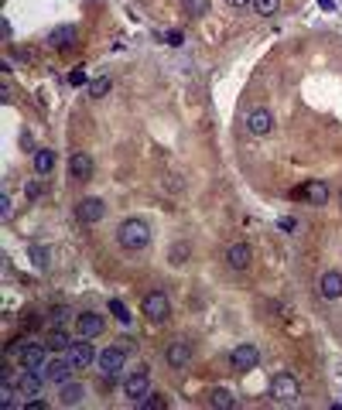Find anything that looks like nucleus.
Returning <instances> with one entry per match:
<instances>
[{
  "label": "nucleus",
  "mask_w": 342,
  "mask_h": 410,
  "mask_svg": "<svg viewBox=\"0 0 342 410\" xmlns=\"http://www.w3.org/2000/svg\"><path fill=\"white\" fill-rule=\"evenodd\" d=\"M116 239H120V246H127V250H144V246L151 243V226H147L144 219H123L120 229H116Z\"/></svg>",
  "instance_id": "nucleus-1"
},
{
  "label": "nucleus",
  "mask_w": 342,
  "mask_h": 410,
  "mask_svg": "<svg viewBox=\"0 0 342 410\" xmlns=\"http://www.w3.org/2000/svg\"><path fill=\"white\" fill-rule=\"evenodd\" d=\"M11 352H18L21 369H45V362H48V345H38V342L11 345Z\"/></svg>",
  "instance_id": "nucleus-2"
},
{
  "label": "nucleus",
  "mask_w": 342,
  "mask_h": 410,
  "mask_svg": "<svg viewBox=\"0 0 342 410\" xmlns=\"http://www.w3.org/2000/svg\"><path fill=\"white\" fill-rule=\"evenodd\" d=\"M270 396H274L277 403H294V400L301 396V383H298L291 372H277V376L270 379Z\"/></svg>",
  "instance_id": "nucleus-3"
},
{
  "label": "nucleus",
  "mask_w": 342,
  "mask_h": 410,
  "mask_svg": "<svg viewBox=\"0 0 342 410\" xmlns=\"http://www.w3.org/2000/svg\"><path fill=\"white\" fill-rule=\"evenodd\" d=\"M144 314H147L151 321H168V314H171L168 294L164 291H151L147 297H144Z\"/></svg>",
  "instance_id": "nucleus-4"
},
{
  "label": "nucleus",
  "mask_w": 342,
  "mask_h": 410,
  "mask_svg": "<svg viewBox=\"0 0 342 410\" xmlns=\"http://www.w3.org/2000/svg\"><path fill=\"white\" fill-rule=\"evenodd\" d=\"M96 355L99 352L89 345V338H79V342H72L69 349H65V359L76 366V369H82V366H89V362H96Z\"/></svg>",
  "instance_id": "nucleus-5"
},
{
  "label": "nucleus",
  "mask_w": 342,
  "mask_h": 410,
  "mask_svg": "<svg viewBox=\"0 0 342 410\" xmlns=\"http://www.w3.org/2000/svg\"><path fill=\"white\" fill-rule=\"evenodd\" d=\"M123 345H110V349H103L99 355H96V362H99V372L103 376H116V372L123 369Z\"/></svg>",
  "instance_id": "nucleus-6"
},
{
  "label": "nucleus",
  "mask_w": 342,
  "mask_h": 410,
  "mask_svg": "<svg viewBox=\"0 0 342 410\" xmlns=\"http://www.w3.org/2000/svg\"><path fill=\"white\" fill-rule=\"evenodd\" d=\"M106 215V202L103 198H82L76 205V219L79 222H86V226H93V222H99Z\"/></svg>",
  "instance_id": "nucleus-7"
},
{
  "label": "nucleus",
  "mask_w": 342,
  "mask_h": 410,
  "mask_svg": "<svg viewBox=\"0 0 342 410\" xmlns=\"http://www.w3.org/2000/svg\"><path fill=\"white\" fill-rule=\"evenodd\" d=\"M291 198H304L308 205H325V202H328V185H325V181H308L301 188H294Z\"/></svg>",
  "instance_id": "nucleus-8"
},
{
  "label": "nucleus",
  "mask_w": 342,
  "mask_h": 410,
  "mask_svg": "<svg viewBox=\"0 0 342 410\" xmlns=\"http://www.w3.org/2000/svg\"><path fill=\"white\" fill-rule=\"evenodd\" d=\"M45 383H48V379H45V372L41 369H24L18 376V390H21L24 400H28V396H38V393L45 390Z\"/></svg>",
  "instance_id": "nucleus-9"
},
{
  "label": "nucleus",
  "mask_w": 342,
  "mask_h": 410,
  "mask_svg": "<svg viewBox=\"0 0 342 410\" xmlns=\"http://www.w3.org/2000/svg\"><path fill=\"white\" fill-rule=\"evenodd\" d=\"M106 328V321H103V314H96V311H82L76 318V332L79 338H96V335Z\"/></svg>",
  "instance_id": "nucleus-10"
},
{
  "label": "nucleus",
  "mask_w": 342,
  "mask_h": 410,
  "mask_svg": "<svg viewBox=\"0 0 342 410\" xmlns=\"http://www.w3.org/2000/svg\"><path fill=\"white\" fill-rule=\"evenodd\" d=\"M247 127H250V134H253V137H267V134H270V127H274L270 110H267V106H253V110H250Z\"/></svg>",
  "instance_id": "nucleus-11"
},
{
  "label": "nucleus",
  "mask_w": 342,
  "mask_h": 410,
  "mask_svg": "<svg viewBox=\"0 0 342 410\" xmlns=\"http://www.w3.org/2000/svg\"><path fill=\"white\" fill-rule=\"evenodd\" d=\"M72 369H76V366H72L69 359H48L41 372H45V379H48V383H58V386H62L65 379H72Z\"/></svg>",
  "instance_id": "nucleus-12"
},
{
  "label": "nucleus",
  "mask_w": 342,
  "mask_h": 410,
  "mask_svg": "<svg viewBox=\"0 0 342 410\" xmlns=\"http://www.w3.org/2000/svg\"><path fill=\"white\" fill-rule=\"evenodd\" d=\"M164 362H168L171 369H185L192 362V345L189 342H171L168 349H164Z\"/></svg>",
  "instance_id": "nucleus-13"
},
{
  "label": "nucleus",
  "mask_w": 342,
  "mask_h": 410,
  "mask_svg": "<svg viewBox=\"0 0 342 410\" xmlns=\"http://www.w3.org/2000/svg\"><path fill=\"white\" fill-rule=\"evenodd\" d=\"M69 178L79 181V185H86V181L93 178V157L89 154H72L69 157Z\"/></svg>",
  "instance_id": "nucleus-14"
},
{
  "label": "nucleus",
  "mask_w": 342,
  "mask_h": 410,
  "mask_svg": "<svg viewBox=\"0 0 342 410\" xmlns=\"http://www.w3.org/2000/svg\"><path fill=\"white\" fill-rule=\"evenodd\" d=\"M229 362H233L240 372H247V369H253V366L260 362V352H257V345H236L233 355H229Z\"/></svg>",
  "instance_id": "nucleus-15"
},
{
  "label": "nucleus",
  "mask_w": 342,
  "mask_h": 410,
  "mask_svg": "<svg viewBox=\"0 0 342 410\" xmlns=\"http://www.w3.org/2000/svg\"><path fill=\"white\" fill-rule=\"evenodd\" d=\"M147 390H151V376H147V372H133L130 379L123 383V393H127L130 400H144Z\"/></svg>",
  "instance_id": "nucleus-16"
},
{
  "label": "nucleus",
  "mask_w": 342,
  "mask_h": 410,
  "mask_svg": "<svg viewBox=\"0 0 342 410\" xmlns=\"http://www.w3.org/2000/svg\"><path fill=\"white\" fill-rule=\"evenodd\" d=\"M31 168H35V175H38V178H48L52 171H55V151H52V147H41V151H35Z\"/></svg>",
  "instance_id": "nucleus-17"
},
{
  "label": "nucleus",
  "mask_w": 342,
  "mask_h": 410,
  "mask_svg": "<svg viewBox=\"0 0 342 410\" xmlns=\"http://www.w3.org/2000/svg\"><path fill=\"white\" fill-rule=\"evenodd\" d=\"M226 263L233 267V270H247L250 267V246L247 243H233L226 250Z\"/></svg>",
  "instance_id": "nucleus-18"
},
{
  "label": "nucleus",
  "mask_w": 342,
  "mask_h": 410,
  "mask_svg": "<svg viewBox=\"0 0 342 410\" xmlns=\"http://www.w3.org/2000/svg\"><path fill=\"white\" fill-rule=\"evenodd\" d=\"M322 297H328V301H335V297H342V273H335V270H328V273H322Z\"/></svg>",
  "instance_id": "nucleus-19"
},
{
  "label": "nucleus",
  "mask_w": 342,
  "mask_h": 410,
  "mask_svg": "<svg viewBox=\"0 0 342 410\" xmlns=\"http://www.w3.org/2000/svg\"><path fill=\"white\" fill-rule=\"evenodd\" d=\"M58 396H62V403H65V407H76V403H82L86 390H82V383H72V379H65Z\"/></svg>",
  "instance_id": "nucleus-20"
},
{
  "label": "nucleus",
  "mask_w": 342,
  "mask_h": 410,
  "mask_svg": "<svg viewBox=\"0 0 342 410\" xmlns=\"http://www.w3.org/2000/svg\"><path fill=\"white\" fill-rule=\"evenodd\" d=\"M28 253H31V260H35V267H38V270H48V263H52V250H48L45 243H31V246H28Z\"/></svg>",
  "instance_id": "nucleus-21"
},
{
  "label": "nucleus",
  "mask_w": 342,
  "mask_h": 410,
  "mask_svg": "<svg viewBox=\"0 0 342 410\" xmlns=\"http://www.w3.org/2000/svg\"><path fill=\"white\" fill-rule=\"evenodd\" d=\"M110 311L116 314V321H120L123 328H133V318H130V311H127V304H123L120 297H113V301H110Z\"/></svg>",
  "instance_id": "nucleus-22"
},
{
  "label": "nucleus",
  "mask_w": 342,
  "mask_h": 410,
  "mask_svg": "<svg viewBox=\"0 0 342 410\" xmlns=\"http://www.w3.org/2000/svg\"><path fill=\"white\" fill-rule=\"evenodd\" d=\"M45 345H48V352H62V349H69V345H72V338L62 332V328H55V332L48 335V342H45Z\"/></svg>",
  "instance_id": "nucleus-23"
},
{
  "label": "nucleus",
  "mask_w": 342,
  "mask_h": 410,
  "mask_svg": "<svg viewBox=\"0 0 342 410\" xmlns=\"http://www.w3.org/2000/svg\"><path fill=\"white\" fill-rule=\"evenodd\" d=\"M189 243H182V239H178V243H171V250H168V260L171 263H175V267H182V263H185V260H189Z\"/></svg>",
  "instance_id": "nucleus-24"
},
{
  "label": "nucleus",
  "mask_w": 342,
  "mask_h": 410,
  "mask_svg": "<svg viewBox=\"0 0 342 410\" xmlns=\"http://www.w3.org/2000/svg\"><path fill=\"white\" fill-rule=\"evenodd\" d=\"M48 41H52V45H58V48H65V45H72V41H76V28H72V24H65V28H58Z\"/></svg>",
  "instance_id": "nucleus-25"
},
{
  "label": "nucleus",
  "mask_w": 342,
  "mask_h": 410,
  "mask_svg": "<svg viewBox=\"0 0 342 410\" xmlns=\"http://www.w3.org/2000/svg\"><path fill=\"white\" fill-rule=\"evenodd\" d=\"M250 7H253V11L260 14V18H274V14L281 11V0H253Z\"/></svg>",
  "instance_id": "nucleus-26"
},
{
  "label": "nucleus",
  "mask_w": 342,
  "mask_h": 410,
  "mask_svg": "<svg viewBox=\"0 0 342 410\" xmlns=\"http://www.w3.org/2000/svg\"><path fill=\"white\" fill-rule=\"evenodd\" d=\"M110 86H113V82H110V79H106V76L93 79V82H89V96H93V99H103V96H106V93H110Z\"/></svg>",
  "instance_id": "nucleus-27"
},
{
  "label": "nucleus",
  "mask_w": 342,
  "mask_h": 410,
  "mask_svg": "<svg viewBox=\"0 0 342 410\" xmlns=\"http://www.w3.org/2000/svg\"><path fill=\"white\" fill-rule=\"evenodd\" d=\"M182 7H185V14H192V18H202L209 11V0H182Z\"/></svg>",
  "instance_id": "nucleus-28"
},
{
  "label": "nucleus",
  "mask_w": 342,
  "mask_h": 410,
  "mask_svg": "<svg viewBox=\"0 0 342 410\" xmlns=\"http://www.w3.org/2000/svg\"><path fill=\"white\" fill-rule=\"evenodd\" d=\"M209 400H212V407H223V410L233 407V396H229L226 390H212V393H209Z\"/></svg>",
  "instance_id": "nucleus-29"
},
{
  "label": "nucleus",
  "mask_w": 342,
  "mask_h": 410,
  "mask_svg": "<svg viewBox=\"0 0 342 410\" xmlns=\"http://www.w3.org/2000/svg\"><path fill=\"white\" fill-rule=\"evenodd\" d=\"M14 386H18V383H0V403L7 410L14 407Z\"/></svg>",
  "instance_id": "nucleus-30"
},
{
  "label": "nucleus",
  "mask_w": 342,
  "mask_h": 410,
  "mask_svg": "<svg viewBox=\"0 0 342 410\" xmlns=\"http://www.w3.org/2000/svg\"><path fill=\"white\" fill-rule=\"evenodd\" d=\"M140 407H144V410H161V407H168V400H164V396H154V393H147V396L140 400Z\"/></svg>",
  "instance_id": "nucleus-31"
},
{
  "label": "nucleus",
  "mask_w": 342,
  "mask_h": 410,
  "mask_svg": "<svg viewBox=\"0 0 342 410\" xmlns=\"http://www.w3.org/2000/svg\"><path fill=\"white\" fill-rule=\"evenodd\" d=\"M69 318H72V308H65V304H58L55 311H52V318H48V321H52V325H62V321H69Z\"/></svg>",
  "instance_id": "nucleus-32"
},
{
  "label": "nucleus",
  "mask_w": 342,
  "mask_h": 410,
  "mask_svg": "<svg viewBox=\"0 0 342 410\" xmlns=\"http://www.w3.org/2000/svg\"><path fill=\"white\" fill-rule=\"evenodd\" d=\"M69 86H86V72L82 69H72L69 72Z\"/></svg>",
  "instance_id": "nucleus-33"
},
{
  "label": "nucleus",
  "mask_w": 342,
  "mask_h": 410,
  "mask_svg": "<svg viewBox=\"0 0 342 410\" xmlns=\"http://www.w3.org/2000/svg\"><path fill=\"white\" fill-rule=\"evenodd\" d=\"M24 192H28V198H35V202H38V198H41V185H38V181H28V185H24Z\"/></svg>",
  "instance_id": "nucleus-34"
},
{
  "label": "nucleus",
  "mask_w": 342,
  "mask_h": 410,
  "mask_svg": "<svg viewBox=\"0 0 342 410\" xmlns=\"http://www.w3.org/2000/svg\"><path fill=\"white\" fill-rule=\"evenodd\" d=\"M0 212H4V219H11V215H14V205H11V198H7V195H0Z\"/></svg>",
  "instance_id": "nucleus-35"
},
{
  "label": "nucleus",
  "mask_w": 342,
  "mask_h": 410,
  "mask_svg": "<svg viewBox=\"0 0 342 410\" xmlns=\"http://www.w3.org/2000/svg\"><path fill=\"white\" fill-rule=\"evenodd\" d=\"M164 41H168V45H182V41H185V35L175 28V31H168V35H164Z\"/></svg>",
  "instance_id": "nucleus-36"
},
{
  "label": "nucleus",
  "mask_w": 342,
  "mask_h": 410,
  "mask_svg": "<svg viewBox=\"0 0 342 410\" xmlns=\"http://www.w3.org/2000/svg\"><path fill=\"white\" fill-rule=\"evenodd\" d=\"M281 229H284V233H294V229H298V222H294V219H281Z\"/></svg>",
  "instance_id": "nucleus-37"
},
{
  "label": "nucleus",
  "mask_w": 342,
  "mask_h": 410,
  "mask_svg": "<svg viewBox=\"0 0 342 410\" xmlns=\"http://www.w3.org/2000/svg\"><path fill=\"white\" fill-rule=\"evenodd\" d=\"M21 147H24V151H31V134H28V130L21 134Z\"/></svg>",
  "instance_id": "nucleus-38"
},
{
  "label": "nucleus",
  "mask_w": 342,
  "mask_h": 410,
  "mask_svg": "<svg viewBox=\"0 0 342 410\" xmlns=\"http://www.w3.org/2000/svg\"><path fill=\"white\" fill-rule=\"evenodd\" d=\"M318 7L322 11H335V0H318Z\"/></svg>",
  "instance_id": "nucleus-39"
},
{
  "label": "nucleus",
  "mask_w": 342,
  "mask_h": 410,
  "mask_svg": "<svg viewBox=\"0 0 342 410\" xmlns=\"http://www.w3.org/2000/svg\"><path fill=\"white\" fill-rule=\"evenodd\" d=\"M229 7H250V4H253V0H226Z\"/></svg>",
  "instance_id": "nucleus-40"
}]
</instances>
